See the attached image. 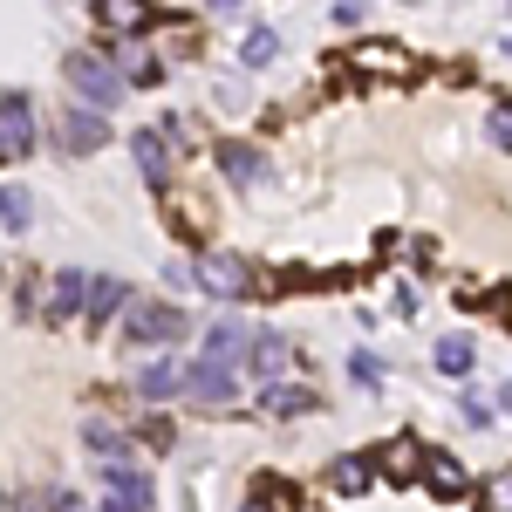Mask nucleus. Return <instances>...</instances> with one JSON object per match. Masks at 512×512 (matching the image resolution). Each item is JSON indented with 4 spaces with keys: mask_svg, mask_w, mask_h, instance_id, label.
<instances>
[{
    "mask_svg": "<svg viewBox=\"0 0 512 512\" xmlns=\"http://www.w3.org/2000/svg\"><path fill=\"white\" fill-rule=\"evenodd\" d=\"M123 335H130V342H144V349H164V342H178V335H185V315H178L171 301H137L130 321H123Z\"/></svg>",
    "mask_w": 512,
    "mask_h": 512,
    "instance_id": "nucleus-1",
    "label": "nucleus"
},
{
    "mask_svg": "<svg viewBox=\"0 0 512 512\" xmlns=\"http://www.w3.org/2000/svg\"><path fill=\"white\" fill-rule=\"evenodd\" d=\"M62 76H69L82 96H89V110H110V103L123 96V76L103 62V55H69V62H62Z\"/></svg>",
    "mask_w": 512,
    "mask_h": 512,
    "instance_id": "nucleus-2",
    "label": "nucleus"
},
{
    "mask_svg": "<svg viewBox=\"0 0 512 512\" xmlns=\"http://www.w3.org/2000/svg\"><path fill=\"white\" fill-rule=\"evenodd\" d=\"M103 478H110V506H117V512H151V499H158V492H151V478L137 472L130 458H110Z\"/></svg>",
    "mask_w": 512,
    "mask_h": 512,
    "instance_id": "nucleus-3",
    "label": "nucleus"
},
{
    "mask_svg": "<svg viewBox=\"0 0 512 512\" xmlns=\"http://www.w3.org/2000/svg\"><path fill=\"white\" fill-rule=\"evenodd\" d=\"M28 144H35V103L28 96H7L0 103V164L28 158Z\"/></svg>",
    "mask_w": 512,
    "mask_h": 512,
    "instance_id": "nucleus-4",
    "label": "nucleus"
},
{
    "mask_svg": "<svg viewBox=\"0 0 512 512\" xmlns=\"http://www.w3.org/2000/svg\"><path fill=\"white\" fill-rule=\"evenodd\" d=\"M198 287H212V294L239 301V294L253 287V274H246V260H239V253H205V260H198Z\"/></svg>",
    "mask_w": 512,
    "mask_h": 512,
    "instance_id": "nucleus-5",
    "label": "nucleus"
},
{
    "mask_svg": "<svg viewBox=\"0 0 512 512\" xmlns=\"http://www.w3.org/2000/svg\"><path fill=\"white\" fill-rule=\"evenodd\" d=\"M103 144H110V123L96 117L89 103L62 117V151H69V158H89V151H103Z\"/></svg>",
    "mask_w": 512,
    "mask_h": 512,
    "instance_id": "nucleus-6",
    "label": "nucleus"
},
{
    "mask_svg": "<svg viewBox=\"0 0 512 512\" xmlns=\"http://www.w3.org/2000/svg\"><path fill=\"white\" fill-rule=\"evenodd\" d=\"M219 171L233 178L239 192H253V185L267 178V158H260V144H239V137H226V144H219Z\"/></svg>",
    "mask_w": 512,
    "mask_h": 512,
    "instance_id": "nucleus-7",
    "label": "nucleus"
},
{
    "mask_svg": "<svg viewBox=\"0 0 512 512\" xmlns=\"http://www.w3.org/2000/svg\"><path fill=\"white\" fill-rule=\"evenodd\" d=\"M185 390H192L198 403H233L239 369H226V362H198V369H185Z\"/></svg>",
    "mask_w": 512,
    "mask_h": 512,
    "instance_id": "nucleus-8",
    "label": "nucleus"
},
{
    "mask_svg": "<svg viewBox=\"0 0 512 512\" xmlns=\"http://www.w3.org/2000/svg\"><path fill=\"white\" fill-rule=\"evenodd\" d=\"M89 280H96V274H76V267L48 274V315H55V321H69L76 308H89Z\"/></svg>",
    "mask_w": 512,
    "mask_h": 512,
    "instance_id": "nucleus-9",
    "label": "nucleus"
},
{
    "mask_svg": "<svg viewBox=\"0 0 512 512\" xmlns=\"http://www.w3.org/2000/svg\"><path fill=\"white\" fill-rule=\"evenodd\" d=\"M253 349V328H239V321H212L205 328V362H226V369H239V355Z\"/></svg>",
    "mask_w": 512,
    "mask_h": 512,
    "instance_id": "nucleus-10",
    "label": "nucleus"
},
{
    "mask_svg": "<svg viewBox=\"0 0 512 512\" xmlns=\"http://www.w3.org/2000/svg\"><path fill=\"white\" fill-rule=\"evenodd\" d=\"M130 158H137V171L151 185H171V144H164V130H137L130 137Z\"/></svg>",
    "mask_w": 512,
    "mask_h": 512,
    "instance_id": "nucleus-11",
    "label": "nucleus"
},
{
    "mask_svg": "<svg viewBox=\"0 0 512 512\" xmlns=\"http://www.w3.org/2000/svg\"><path fill=\"white\" fill-rule=\"evenodd\" d=\"M349 69L355 76H403V48H390V41H355Z\"/></svg>",
    "mask_w": 512,
    "mask_h": 512,
    "instance_id": "nucleus-12",
    "label": "nucleus"
},
{
    "mask_svg": "<svg viewBox=\"0 0 512 512\" xmlns=\"http://www.w3.org/2000/svg\"><path fill=\"white\" fill-rule=\"evenodd\" d=\"M424 485H431V492H444V499H458L472 478H465V465H458L451 451H431V458H424Z\"/></svg>",
    "mask_w": 512,
    "mask_h": 512,
    "instance_id": "nucleus-13",
    "label": "nucleus"
},
{
    "mask_svg": "<svg viewBox=\"0 0 512 512\" xmlns=\"http://www.w3.org/2000/svg\"><path fill=\"white\" fill-rule=\"evenodd\" d=\"M178 390H185V369H178V362H151V369H144V383H137L144 403H171Z\"/></svg>",
    "mask_w": 512,
    "mask_h": 512,
    "instance_id": "nucleus-14",
    "label": "nucleus"
},
{
    "mask_svg": "<svg viewBox=\"0 0 512 512\" xmlns=\"http://www.w3.org/2000/svg\"><path fill=\"white\" fill-rule=\"evenodd\" d=\"M246 362H253V376H267V383H280V369H287V342H280V335H253V349H246Z\"/></svg>",
    "mask_w": 512,
    "mask_h": 512,
    "instance_id": "nucleus-15",
    "label": "nucleus"
},
{
    "mask_svg": "<svg viewBox=\"0 0 512 512\" xmlns=\"http://www.w3.org/2000/svg\"><path fill=\"white\" fill-rule=\"evenodd\" d=\"M117 308H130L123 280H103V274H96V280H89V315H96V321H110Z\"/></svg>",
    "mask_w": 512,
    "mask_h": 512,
    "instance_id": "nucleus-16",
    "label": "nucleus"
},
{
    "mask_svg": "<svg viewBox=\"0 0 512 512\" xmlns=\"http://www.w3.org/2000/svg\"><path fill=\"white\" fill-rule=\"evenodd\" d=\"M383 472H390V478H410V472H424V444H417V437H396L390 451H383Z\"/></svg>",
    "mask_w": 512,
    "mask_h": 512,
    "instance_id": "nucleus-17",
    "label": "nucleus"
},
{
    "mask_svg": "<svg viewBox=\"0 0 512 512\" xmlns=\"http://www.w3.org/2000/svg\"><path fill=\"white\" fill-rule=\"evenodd\" d=\"M260 403H267L274 417H301V410H315V390H301V383H287V390H280V383H274Z\"/></svg>",
    "mask_w": 512,
    "mask_h": 512,
    "instance_id": "nucleus-18",
    "label": "nucleus"
},
{
    "mask_svg": "<svg viewBox=\"0 0 512 512\" xmlns=\"http://www.w3.org/2000/svg\"><path fill=\"white\" fill-rule=\"evenodd\" d=\"M472 335H444V342H437V369H444V376H465V369H472Z\"/></svg>",
    "mask_w": 512,
    "mask_h": 512,
    "instance_id": "nucleus-19",
    "label": "nucleus"
},
{
    "mask_svg": "<svg viewBox=\"0 0 512 512\" xmlns=\"http://www.w3.org/2000/svg\"><path fill=\"white\" fill-rule=\"evenodd\" d=\"M335 492H349V499H362L369 492V458H335Z\"/></svg>",
    "mask_w": 512,
    "mask_h": 512,
    "instance_id": "nucleus-20",
    "label": "nucleus"
},
{
    "mask_svg": "<svg viewBox=\"0 0 512 512\" xmlns=\"http://www.w3.org/2000/svg\"><path fill=\"white\" fill-rule=\"evenodd\" d=\"M0 219H7V233H21V226L35 219V205H28L21 185H0Z\"/></svg>",
    "mask_w": 512,
    "mask_h": 512,
    "instance_id": "nucleus-21",
    "label": "nucleus"
},
{
    "mask_svg": "<svg viewBox=\"0 0 512 512\" xmlns=\"http://www.w3.org/2000/svg\"><path fill=\"white\" fill-rule=\"evenodd\" d=\"M96 14H103V28H123V35H130V28H144V7H137V0H103Z\"/></svg>",
    "mask_w": 512,
    "mask_h": 512,
    "instance_id": "nucleus-22",
    "label": "nucleus"
},
{
    "mask_svg": "<svg viewBox=\"0 0 512 512\" xmlns=\"http://www.w3.org/2000/svg\"><path fill=\"white\" fill-rule=\"evenodd\" d=\"M274 48H280L274 28H253V35H246V48H239V62H246V69H260V62H274Z\"/></svg>",
    "mask_w": 512,
    "mask_h": 512,
    "instance_id": "nucleus-23",
    "label": "nucleus"
},
{
    "mask_svg": "<svg viewBox=\"0 0 512 512\" xmlns=\"http://www.w3.org/2000/svg\"><path fill=\"white\" fill-rule=\"evenodd\" d=\"M82 437H89V451H96V458H103V465H110V458H123V437L110 431V424H103V417H89V431H82Z\"/></svg>",
    "mask_w": 512,
    "mask_h": 512,
    "instance_id": "nucleus-24",
    "label": "nucleus"
},
{
    "mask_svg": "<svg viewBox=\"0 0 512 512\" xmlns=\"http://www.w3.org/2000/svg\"><path fill=\"white\" fill-rule=\"evenodd\" d=\"M485 506H492V512H512V465H506V472H492V485H485Z\"/></svg>",
    "mask_w": 512,
    "mask_h": 512,
    "instance_id": "nucleus-25",
    "label": "nucleus"
},
{
    "mask_svg": "<svg viewBox=\"0 0 512 512\" xmlns=\"http://www.w3.org/2000/svg\"><path fill=\"white\" fill-rule=\"evenodd\" d=\"M158 76H164V69L151 62V55H130V82H137V89H151Z\"/></svg>",
    "mask_w": 512,
    "mask_h": 512,
    "instance_id": "nucleus-26",
    "label": "nucleus"
},
{
    "mask_svg": "<svg viewBox=\"0 0 512 512\" xmlns=\"http://www.w3.org/2000/svg\"><path fill=\"white\" fill-rule=\"evenodd\" d=\"M492 137L512 151V103H499V110H492Z\"/></svg>",
    "mask_w": 512,
    "mask_h": 512,
    "instance_id": "nucleus-27",
    "label": "nucleus"
},
{
    "mask_svg": "<svg viewBox=\"0 0 512 512\" xmlns=\"http://www.w3.org/2000/svg\"><path fill=\"white\" fill-rule=\"evenodd\" d=\"M48 506L55 512H89V499H76V492H48Z\"/></svg>",
    "mask_w": 512,
    "mask_h": 512,
    "instance_id": "nucleus-28",
    "label": "nucleus"
},
{
    "mask_svg": "<svg viewBox=\"0 0 512 512\" xmlns=\"http://www.w3.org/2000/svg\"><path fill=\"white\" fill-rule=\"evenodd\" d=\"M239 512H274V506H267V499H246V506H239Z\"/></svg>",
    "mask_w": 512,
    "mask_h": 512,
    "instance_id": "nucleus-29",
    "label": "nucleus"
},
{
    "mask_svg": "<svg viewBox=\"0 0 512 512\" xmlns=\"http://www.w3.org/2000/svg\"><path fill=\"white\" fill-rule=\"evenodd\" d=\"M506 410H512V383H506Z\"/></svg>",
    "mask_w": 512,
    "mask_h": 512,
    "instance_id": "nucleus-30",
    "label": "nucleus"
}]
</instances>
